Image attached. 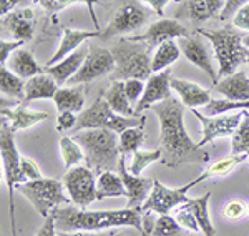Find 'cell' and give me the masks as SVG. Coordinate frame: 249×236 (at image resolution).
<instances>
[{"instance_id": "cell-1", "label": "cell", "mask_w": 249, "mask_h": 236, "mask_svg": "<svg viewBox=\"0 0 249 236\" xmlns=\"http://www.w3.org/2000/svg\"><path fill=\"white\" fill-rule=\"evenodd\" d=\"M160 122V148L163 151L161 163L176 168L186 163H208L210 153L195 143L184 128V105L176 98H166L150 109Z\"/></svg>"}, {"instance_id": "cell-2", "label": "cell", "mask_w": 249, "mask_h": 236, "mask_svg": "<svg viewBox=\"0 0 249 236\" xmlns=\"http://www.w3.org/2000/svg\"><path fill=\"white\" fill-rule=\"evenodd\" d=\"M57 231H103L111 228L133 226L143 233V217L140 208H123L115 211H88L73 206H58L52 211Z\"/></svg>"}, {"instance_id": "cell-3", "label": "cell", "mask_w": 249, "mask_h": 236, "mask_svg": "<svg viewBox=\"0 0 249 236\" xmlns=\"http://www.w3.org/2000/svg\"><path fill=\"white\" fill-rule=\"evenodd\" d=\"M73 140L82 146L87 166L91 168L95 173L100 175L103 171H113L118 168L122 157L118 133L108 128H93L78 131Z\"/></svg>"}, {"instance_id": "cell-4", "label": "cell", "mask_w": 249, "mask_h": 236, "mask_svg": "<svg viewBox=\"0 0 249 236\" xmlns=\"http://www.w3.org/2000/svg\"><path fill=\"white\" fill-rule=\"evenodd\" d=\"M150 50L148 43L142 40H135L133 37L120 38L111 49L115 58V70L111 73V80L126 82L130 78H150L153 75Z\"/></svg>"}, {"instance_id": "cell-5", "label": "cell", "mask_w": 249, "mask_h": 236, "mask_svg": "<svg viewBox=\"0 0 249 236\" xmlns=\"http://www.w3.org/2000/svg\"><path fill=\"white\" fill-rule=\"evenodd\" d=\"M196 32L211 42L214 57L219 63V78L236 73L241 63L248 62L249 50L244 47V35L236 27H223L219 30L198 29Z\"/></svg>"}, {"instance_id": "cell-6", "label": "cell", "mask_w": 249, "mask_h": 236, "mask_svg": "<svg viewBox=\"0 0 249 236\" xmlns=\"http://www.w3.org/2000/svg\"><path fill=\"white\" fill-rule=\"evenodd\" d=\"M14 128L7 123V118L2 117V128H0V155H2L3 177H5L7 190H9V210H10V225L12 236H15V219H14V190L27 180L22 173V157H20L14 140Z\"/></svg>"}, {"instance_id": "cell-7", "label": "cell", "mask_w": 249, "mask_h": 236, "mask_svg": "<svg viewBox=\"0 0 249 236\" xmlns=\"http://www.w3.org/2000/svg\"><path fill=\"white\" fill-rule=\"evenodd\" d=\"M143 118H144L143 115L142 117H123V115L115 113L102 93L87 110H83L78 115V122L77 127L73 128V131L93 130V128H108V130L120 135L126 128L140 125L143 122Z\"/></svg>"}, {"instance_id": "cell-8", "label": "cell", "mask_w": 249, "mask_h": 236, "mask_svg": "<svg viewBox=\"0 0 249 236\" xmlns=\"http://www.w3.org/2000/svg\"><path fill=\"white\" fill-rule=\"evenodd\" d=\"M18 191L23 195L32 206L42 215L43 218H47L55 208L68 205L71 201L70 197L65 195V186L63 183H60L58 180L53 178H37V180H29V182L18 185Z\"/></svg>"}, {"instance_id": "cell-9", "label": "cell", "mask_w": 249, "mask_h": 236, "mask_svg": "<svg viewBox=\"0 0 249 236\" xmlns=\"http://www.w3.org/2000/svg\"><path fill=\"white\" fill-rule=\"evenodd\" d=\"M153 9L144 7L140 0H118L116 2V9L113 14V18L107 25L105 30H102L100 38L110 40L113 37L123 34H130L136 29L148 22Z\"/></svg>"}, {"instance_id": "cell-10", "label": "cell", "mask_w": 249, "mask_h": 236, "mask_svg": "<svg viewBox=\"0 0 249 236\" xmlns=\"http://www.w3.org/2000/svg\"><path fill=\"white\" fill-rule=\"evenodd\" d=\"M203 178L198 177L193 182L186 183L181 188H166L163 183H160L158 180H155L153 188H151L150 195H148L146 201L140 206V211L142 213H146V211H151V213H158V215H168L173 208H178L179 205L186 203L188 200V191L191 188H195L198 183H201Z\"/></svg>"}, {"instance_id": "cell-11", "label": "cell", "mask_w": 249, "mask_h": 236, "mask_svg": "<svg viewBox=\"0 0 249 236\" xmlns=\"http://www.w3.org/2000/svg\"><path fill=\"white\" fill-rule=\"evenodd\" d=\"M62 183L70 200L82 210H87V206L96 201V177L95 171L87 165H77L67 170Z\"/></svg>"}, {"instance_id": "cell-12", "label": "cell", "mask_w": 249, "mask_h": 236, "mask_svg": "<svg viewBox=\"0 0 249 236\" xmlns=\"http://www.w3.org/2000/svg\"><path fill=\"white\" fill-rule=\"evenodd\" d=\"M191 111L203 127V137L198 143L201 148L216 138L232 137L244 117V110H239L232 115H218V117H208L196 109H191Z\"/></svg>"}, {"instance_id": "cell-13", "label": "cell", "mask_w": 249, "mask_h": 236, "mask_svg": "<svg viewBox=\"0 0 249 236\" xmlns=\"http://www.w3.org/2000/svg\"><path fill=\"white\" fill-rule=\"evenodd\" d=\"M115 70V58L111 50L103 49V47H90V54L83 62L73 77L70 78L71 85H82V83L93 82L96 78H102L108 73H113Z\"/></svg>"}, {"instance_id": "cell-14", "label": "cell", "mask_w": 249, "mask_h": 236, "mask_svg": "<svg viewBox=\"0 0 249 236\" xmlns=\"http://www.w3.org/2000/svg\"><path fill=\"white\" fill-rule=\"evenodd\" d=\"M171 72L170 69L153 73L146 80V87H144V93L140 98V102L135 105L136 117H142L144 110L151 109L155 103H160L163 100L171 97Z\"/></svg>"}, {"instance_id": "cell-15", "label": "cell", "mask_w": 249, "mask_h": 236, "mask_svg": "<svg viewBox=\"0 0 249 236\" xmlns=\"http://www.w3.org/2000/svg\"><path fill=\"white\" fill-rule=\"evenodd\" d=\"M116 173L122 178L124 188H126V197H128V208H140L146 201L148 195H150L151 188H153L155 180L144 178L142 175H133L131 171H126V165H124V157L122 155L118 162V168Z\"/></svg>"}, {"instance_id": "cell-16", "label": "cell", "mask_w": 249, "mask_h": 236, "mask_svg": "<svg viewBox=\"0 0 249 236\" xmlns=\"http://www.w3.org/2000/svg\"><path fill=\"white\" fill-rule=\"evenodd\" d=\"M179 49H181V54L188 58V62H191L193 65L201 69L211 78L213 85L218 83V72L213 67L210 50H208L206 43L203 42V38L196 37V35L179 38Z\"/></svg>"}, {"instance_id": "cell-17", "label": "cell", "mask_w": 249, "mask_h": 236, "mask_svg": "<svg viewBox=\"0 0 249 236\" xmlns=\"http://www.w3.org/2000/svg\"><path fill=\"white\" fill-rule=\"evenodd\" d=\"M190 37V32L184 25H181L179 22L171 18H161L158 22L151 23L148 27V30L143 35H136L133 37L135 40H142V42L148 43L150 49L153 47H160L164 42H170L175 38H184Z\"/></svg>"}, {"instance_id": "cell-18", "label": "cell", "mask_w": 249, "mask_h": 236, "mask_svg": "<svg viewBox=\"0 0 249 236\" xmlns=\"http://www.w3.org/2000/svg\"><path fill=\"white\" fill-rule=\"evenodd\" d=\"M88 54H90V47L82 45L80 49L75 50L73 54H70L68 57L60 60L58 63H55V65H52V67H45V73L50 75L60 87L65 85V83L70 82V78L82 69Z\"/></svg>"}, {"instance_id": "cell-19", "label": "cell", "mask_w": 249, "mask_h": 236, "mask_svg": "<svg viewBox=\"0 0 249 236\" xmlns=\"http://www.w3.org/2000/svg\"><path fill=\"white\" fill-rule=\"evenodd\" d=\"M34 20L35 17L32 9L10 12L9 15L2 17V30H7L15 40H22L27 43L34 37Z\"/></svg>"}, {"instance_id": "cell-20", "label": "cell", "mask_w": 249, "mask_h": 236, "mask_svg": "<svg viewBox=\"0 0 249 236\" xmlns=\"http://www.w3.org/2000/svg\"><path fill=\"white\" fill-rule=\"evenodd\" d=\"M62 32H63L62 42H60L57 52L47 62V67L55 65L60 60H63L70 54H73L75 50L83 45V42L87 38H95L102 35V30H77V29H68L65 25H62Z\"/></svg>"}, {"instance_id": "cell-21", "label": "cell", "mask_w": 249, "mask_h": 236, "mask_svg": "<svg viewBox=\"0 0 249 236\" xmlns=\"http://www.w3.org/2000/svg\"><path fill=\"white\" fill-rule=\"evenodd\" d=\"M171 90L176 91L181 98V103L184 107L190 109H198V107H204L211 102L210 90L203 89V87L196 85L193 82L181 78H171Z\"/></svg>"}, {"instance_id": "cell-22", "label": "cell", "mask_w": 249, "mask_h": 236, "mask_svg": "<svg viewBox=\"0 0 249 236\" xmlns=\"http://www.w3.org/2000/svg\"><path fill=\"white\" fill-rule=\"evenodd\" d=\"M214 90L223 95L226 100L232 102H248L249 100V78L244 72H236V73L224 77L214 85Z\"/></svg>"}, {"instance_id": "cell-23", "label": "cell", "mask_w": 249, "mask_h": 236, "mask_svg": "<svg viewBox=\"0 0 249 236\" xmlns=\"http://www.w3.org/2000/svg\"><path fill=\"white\" fill-rule=\"evenodd\" d=\"M60 85L48 73H40L25 82V103L34 100H53Z\"/></svg>"}, {"instance_id": "cell-24", "label": "cell", "mask_w": 249, "mask_h": 236, "mask_svg": "<svg viewBox=\"0 0 249 236\" xmlns=\"http://www.w3.org/2000/svg\"><path fill=\"white\" fill-rule=\"evenodd\" d=\"M2 117L9 120L14 131H20V130H27V128L47 120L48 113H43V111H32L27 109V105H20L18 103L15 109H2Z\"/></svg>"}, {"instance_id": "cell-25", "label": "cell", "mask_w": 249, "mask_h": 236, "mask_svg": "<svg viewBox=\"0 0 249 236\" xmlns=\"http://www.w3.org/2000/svg\"><path fill=\"white\" fill-rule=\"evenodd\" d=\"M55 107L60 111H73V113H82L83 105H85V90L82 85L73 87H60L53 97Z\"/></svg>"}, {"instance_id": "cell-26", "label": "cell", "mask_w": 249, "mask_h": 236, "mask_svg": "<svg viewBox=\"0 0 249 236\" xmlns=\"http://www.w3.org/2000/svg\"><path fill=\"white\" fill-rule=\"evenodd\" d=\"M10 70L15 75H18L20 78L27 80L35 77V75L45 73V67L38 65L37 60L34 58V55L25 49L14 52V55L10 57Z\"/></svg>"}, {"instance_id": "cell-27", "label": "cell", "mask_w": 249, "mask_h": 236, "mask_svg": "<svg viewBox=\"0 0 249 236\" xmlns=\"http://www.w3.org/2000/svg\"><path fill=\"white\" fill-rule=\"evenodd\" d=\"M103 97L115 113L123 115V117H136L135 107H131L133 103L128 100L126 93H124V82H120V80L113 82L110 89L103 91Z\"/></svg>"}, {"instance_id": "cell-28", "label": "cell", "mask_w": 249, "mask_h": 236, "mask_svg": "<svg viewBox=\"0 0 249 236\" xmlns=\"http://www.w3.org/2000/svg\"><path fill=\"white\" fill-rule=\"evenodd\" d=\"M210 198H211V193L208 191L206 195L199 198H190L184 205L190 208V211L195 217L196 223H198L199 230L204 236H214L216 235V230H214V225L211 223V218H210V211H208V203H210Z\"/></svg>"}, {"instance_id": "cell-29", "label": "cell", "mask_w": 249, "mask_h": 236, "mask_svg": "<svg viewBox=\"0 0 249 236\" xmlns=\"http://www.w3.org/2000/svg\"><path fill=\"white\" fill-rule=\"evenodd\" d=\"M110 197H126V188L118 173L103 171L96 178V200Z\"/></svg>"}, {"instance_id": "cell-30", "label": "cell", "mask_w": 249, "mask_h": 236, "mask_svg": "<svg viewBox=\"0 0 249 236\" xmlns=\"http://www.w3.org/2000/svg\"><path fill=\"white\" fill-rule=\"evenodd\" d=\"M224 7V0H188L190 18L196 23L206 22L214 15L221 14Z\"/></svg>"}, {"instance_id": "cell-31", "label": "cell", "mask_w": 249, "mask_h": 236, "mask_svg": "<svg viewBox=\"0 0 249 236\" xmlns=\"http://www.w3.org/2000/svg\"><path fill=\"white\" fill-rule=\"evenodd\" d=\"M179 54H181V49H179V45L175 40L164 42L160 47H156L155 55L151 58V70H153V73L166 70L171 63H175L179 58Z\"/></svg>"}, {"instance_id": "cell-32", "label": "cell", "mask_w": 249, "mask_h": 236, "mask_svg": "<svg viewBox=\"0 0 249 236\" xmlns=\"http://www.w3.org/2000/svg\"><path fill=\"white\" fill-rule=\"evenodd\" d=\"M0 90H2L3 97L17 98L25 102V82L15 75L14 72L7 69L5 65L0 67Z\"/></svg>"}, {"instance_id": "cell-33", "label": "cell", "mask_w": 249, "mask_h": 236, "mask_svg": "<svg viewBox=\"0 0 249 236\" xmlns=\"http://www.w3.org/2000/svg\"><path fill=\"white\" fill-rule=\"evenodd\" d=\"M144 123H146V117L143 118V122L136 127L126 128L124 131L118 135V142H120V153L123 157H126L128 153L133 155L136 150H140L143 140H144Z\"/></svg>"}, {"instance_id": "cell-34", "label": "cell", "mask_w": 249, "mask_h": 236, "mask_svg": "<svg viewBox=\"0 0 249 236\" xmlns=\"http://www.w3.org/2000/svg\"><path fill=\"white\" fill-rule=\"evenodd\" d=\"M248 158H249L248 155L231 153L230 157H224V158L218 160V162L211 163V165L208 166L206 170L199 175V177L203 178V182H204V180H208V178H214V177H226V175H230L236 166L241 165L243 162H246Z\"/></svg>"}, {"instance_id": "cell-35", "label": "cell", "mask_w": 249, "mask_h": 236, "mask_svg": "<svg viewBox=\"0 0 249 236\" xmlns=\"http://www.w3.org/2000/svg\"><path fill=\"white\" fill-rule=\"evenodd\" d=\"M60 151H62V158H63V163H65L67 170L77 166L82 160H85V153H83L82 146H80L73 138L63 137L60 140Z\"/></svg>"}, {"instance_id": "cell-36", "label": "cell", "mask_w": 249, "mask_h": 236, "mask_svg": "<svg viewBox=\"0 0 249 236\" xmlns=\"http://www.w3.org/2000/svg\"><path fill=\"white\" fill-rule=\"evenodd\" d=\"M231 138V153L248 155L249 157V110H244L243 122H241V125Z\"/></svg>"}, {"instance_id": "cell-37", "label": "cell", "mask_w": 249, "mask_h": 236, "mask_svg": "<svg viewBox=\"0 0 249 236\" xmlns=\"http://www.w3.org/2000/svg\"><path fill=\"white\" fill-rule=\"evenodd\" d=\"M231 110H249V100L248 102H232L226 98H211L208 105H204V115L208 117H218L224 115Z\"/></svg>"}, {"instance_id": "cell-38", "label": "cell", "mask_w": 249, "mask_h": 236, "mask_svg": "<svg viewBox=\"0 0 249 236\" xmlns=\"http://www.w3.org/2000/svg\"><path fill=\"white\" fill-rule=\"evenodd\" d=\"M163 151L161 148H156V150L151 151H143V150H136L133 153V158H131V165H130V171L133 175H142V171L146 168L148 165L155 162H161Z\"/></svg>"}, {"instance_id": "cell-39", "label": "cell", "mask_w": 249, "mask_h": 236, "mask_svg": "<svg viewBox=\"0 0 249 236\" xmlns=\"http://www.w3.org/2000/svg\"><path fill=\"white\" fill-rule=\"evenodd\" d=\"M183 226L170 215H160L158 219H155V226L151 230L150 236H183Z\"/></svg>"}, {"instance_id": "cell-40", "label": "cell", "mask_w": 249, "mask_h": 236, "mask_svg": "<svg viewBox=\"0 0 249 236\" xmlns=\"http://www.w3.org/2000/svg\"><path fill=\"white\" fill-rule=\"evenodd\" d=\"M96 2H98V0H37V3H40V5L48 12H58V10L65 9V7H68V5L83 3V5H87L88 12H90V17H91V20H93V23L98 27V20H96V15H95V10H93V5Z\"/></svg>"}, {"instance_id": "cell-41", "label": "cell", "mask_w": 249, "mask_h": 236, "mask_svg": "<svg viewBox=\"0 0 249 236\" xmlns=\"http://www.w3.org/2000/svg\"><path fill=\"white\" fill-rule=\"evenodd\" d=\"M244 215H248V205L244 201H241V200H230L223 206V217L228 221H238Z\"/></svg>"}, {"instance_id": "cell-42", "label": "cell", "mask_w": 249, "mask_h": 236, "mask_svg": "<svg viewBox=\"0 0 249 236\" xmlns=\"http://www.w3.org/2000/svg\"><path fill=\"white\" fill-rule=\"evenodd\" d=\"M175 219L183 228L190 230L191 233H198V231H201V230H199V226H198V223H196L195 217H193V213L190 211V208L184 205V203L178 206V210H176V213H175Z\"/></svg>"}, {"instance_id": "cell-43", "label": "cell", "mask_w": 249, "mask_h": 236, "mask_svg": "<svg viewBox=\"0 0 249 236\" xmlns=\"http://www.w3.org/2000/svg\"><path fill=\"white\" fill-rule=\"evenodd\" d=\"M144 87H146V83H143V80H138V78H130L124 82V93H126L128 100H130L133 105H136V103L140 102V98L143 97Z\"/></svg>"}, {"instance_id": "cell-44", "label": "cell", "mask_w": 249, "mask_h": 236, "mask_svg": "<svg viewBox=\"0 0 249 236\" xmlns=\"http://www.w3.org/2000/svg\"><path fill=\"white\" fill-rule=\"evenodd\" d=\"M23 43L25 42H22V40H0V63L5 65L7 58L10 57L12 52L20 50L23 47Z\"/></svg>"}, {"instance_id": "cell-45", "label": "cell", "mask_w": 249, "mask_h": 236, "mask_svg": "<svg viewBox=\"0 0 249 236\" xmlns=\"http://www.w3.org/2000/svg\"><path fill=\"white\" fill-rule=\"evenodd\" d=\"M232 27L241 32H249V2L243 5L232 17Z\"/></svg>"}, {"instance_id": "cell-46", "label": "cell", "mask_w": 249, "mask_h": 236, "mask_svg": "<svg viewBox=\"0 0 249 236\" xmlns=\"http://www.w3.org/2000/svg\"><path fill=\"white\" fill-rule=\"evenodd\" d=\"M22 173L27 182H29V180L42 178V171H40L38 165L29 157H22Z\"/></svg>"}, {"instance_id": "cell-47", "label": "cell", "mask_w": 249, "mask_h": 236, "mask_svg": "<svg viewBox=\"0 0 249 236\" xmlns=\"http://www.w3.org/2000/svg\"><path fill=\"white\" fill-rule=\"evenodd\" d=\"M78 117H75L73 111H60L57 118V130L58 131H67L77 127Z\"/></svg>"}, {"instance_id": "cell-48", "label": "cell", "mask_w": 249, "mask_h": 236, "mask_svg": "<svg viewBox=\"0 0 249 236\" xmlns=\"http://www.w3.org/2000/svg\"><path fill=\"white\" fill-rule=\"evenodd\" d=\"M246 3H248V0H224V7L219 14V18L228 20L230 17H232L241 7L246 5Z\"/></svg>"}, {"instance_id": "cell-49", "label": "cell", "mask_w": 249, "mask_h": 236, "mask_svg": "<svg viewBox=\"0 0 249 236\" xmlns=\"http://www.w3.org/2000/svg\"><path fill=\"white\" fill-rule=\"evenodd\" d=\"M37 236H58L57 226H55V218L52 213L45 218V223L40 226V230L37 231Z\"/></svg>"}, {"instance_id": "cell-50", "label": "cell", "mask_w": 249, "mask_h": 236, "mask_svg": "<svg viewBox=\"0 0 249 236\" xmlns=\"http://www.w3.org/2000/svg\"><path fill=\"white\" fill-rule=\"evenodd\" d=\"M118 230H103V231H73V233H65L58 231V236H115Z\"/></svg>"}, {"instance_id": "cell-51", "label": "cell", "mask_w": 249, "mask_h": 236, "mask_svg": "<svg viewBox=\"0 0 249 236\" xmlns=\"http://www.w3.org/2000/svg\"><path fill=\"white\" fill-rule=\"evenodd\" d=\"M140 2L148 3V5H150V9H153V12L158 15V17H163L164 7H166L171 0H140ZM176 2H178V0H176Z\"/></svg>"}, {"instance_id": "cell-52", "label": "cell", "mask_w": 249, "mask_h": 236, "mask_svg": "<svg viewBox=\"0 0 249 236\" xmlns=\"http://www.w3.org/2000/svg\"><path fill=\"white\" fill-rule=\"evenodd\" d=\"M20 2H22V0H0V14H2V17L9 15Z\"/></svg>"}, {"instance_id": "cell-53", "label": "cell", "mask_w": 249, "mask_h": 236, "mask_svg": "<svg viewBox=\"0 0 249 236\" xmlns=\"http://www.w3.org/2000/svg\"><path fill=\"white\" fill-rule=\"evenodd\" d=\"M115 236H143V233L133 226H122L118 231H116Z\"/></svg>"}, {"instance_id": "cell-54", "label": "cell", "mask_w": 249, "mask_h": 236, "mask_svg": "<svg viewBox=\"0 0 249 236\" xmlns=\"http://www.w3.org/2000/svg\"><path fill=\"white\" fill-rule=\"evenodd\" d=\"M244 47L249 50V32H248V35H244Z\"/></svg>"}, {"instance_id": "cell-55", "label": "cell", "mask_w": 249, "mask_h": 236, "mask_svg": "<svg viewBox=\"0 0 249 236\" xmlns=\"http://www.w3.org/2000/svg\"><path fill=\"white\" fill-rule=\"evenodd\" d=\"M248 215H249V205H248Z\"/></svg>"}, {"instance_id": "cell-56", "label": "cell", "mask_w": 249, "mask_h": 236, "mask_svg": "<svg viewBox=\"0 0 249 236\" xmlns=\"http://www.w3.org/2000/svg\"><path fill=\"white\" fill-rule=\"evenodd\" d=\"M246 63H248V67H249V58H248V62H246Z\"/></svg>"}, {"instance_id": "cell-57", "label": "cell", "mask_w": 249, "mask_h": 236, "mask_svg": "<svg viewBox=\"0 0 249 236\" xmlns=\"http://www.w3.org/2000/svg\"><path fill=\"white\" fill-rule=\"evenodd\" d=\"M248 160H249V158H248Z\"/></svg>"}]
</instances>
